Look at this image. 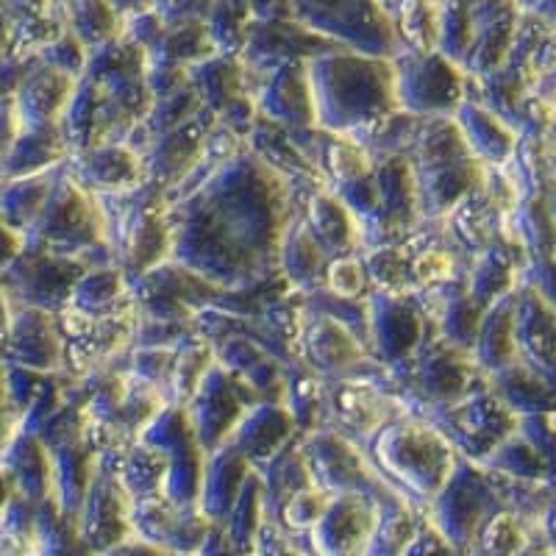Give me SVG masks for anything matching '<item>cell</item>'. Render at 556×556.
Instances as JSON below:
<instances>
[{"instance_id":"1","label":"cell","mask_w":556,"mask_h":556,"mask_svg":"<svg viewBox=\"0 0 556 556\" xmlns=\"http://www.w3.org/2000/svg\"><path fill=\"white\" fill-rule=\"evenodd\" d=\"M295 215L290 181L245 146L170 203V260L217 290H237L278 270L281 237Z\"/></svg>"},{"instance_id":"2","label":"cell","mask_w":556,"mask_h":556,"mask_svg":"<svg viewBox=\"0 0 556 556\" xmlns=\"http://www.w3.org/2000/svg\"><path fill=\"white\" fill-rule=\"evenodd\" d=\"M306 73L323 131L351 134L399 112L390 59L326 51L306 62Z\"/></svg>"},{"instance_id":"3","label":"cell","mask_w":556,"mask_h":556,"mask_svg":"<svg viewBox=\"0 0 556 556\" xmlns=\"http://www.w3.org/2000/svg\"><path fill=\"white\" fill-rule=\"evenodd\" d=\"M106 220V242L114 265L131 285L134 278L170 260V201L167 192L142 181L112 195H96Z\"/></svg>"},{"instance_id":"4","label":"cell","mask_w":556,"mask_h":556,"mask_svg":"<svg viewBox=\"0 0 556 556\" xmlns=\"http://www.w3.org/2000/svg\"><path fill=\"white\" fill-rule=\"evenodd\" d=\"M359 448L387 484L399 481L417 495L437 493L454 473V448L448 440L406 409L390 417Z\"/></svg>"},{"instance_id":"5","label":"cell","mask_w":556,"mask_h":556,"mask_svg":"<svg viewBox=\"0 0 556 556\" xmlns=\"http://www.w3.org/2000/svg\"><path fill=\"white\" fill-rule=\"evenodd\" d=\"M128 292L139 320L156 323H192L198 312L215 304L220 295L215 285L173 260L134 278Z\"/></svg>"},{"instance_id":"6","label":"cell","mask_w":556,"mask_h":556,"mask_svg":"<svg viewBox=\"0 0 556 556\" xmlns=\"http://www.w3.org/2000/svg\"><path fill=\"white\" fill-rule=\"evenodd\" d=\"M301 448H304L315 486L329 495L359 493L370 498L379 490L387 498H395V490L376 473L365 451L340 431L317 429L301 434Z\"/></svg>"},{"instance_id":"7","label":"cell","mask_w":556,"mask_h":556,"mask_svg":"<svg viewBox=\"0 0 556 556\" xmlns=\"http://www.w3.org/2000/svg\"><path fill=\"white\" fill-rule=\"evenodd\" d=\"M256 404H262V401L253 395L245 381L228 374L226 367H212L190 399V404L184 406L203 454L208 456L223 448L237 424L245 417V412Z\"/></svg>"},{"instance_id":"8","label":"cell","mask_w":556,"mask_h":556,"mask_svg":"<svg viewBox=\"0 0 556 556\" xmlns=\"http://www.w3.org/2000/svg\"><path fill=\"white\" fill-rule=\"evenodd\" d=\"M429 337V320L412 295H387L370 290L367 295V356L381 367L404 362Z\"/></svg>"},{"instance_id":"9","label":"cell","mask_w":556,"mask_h":556,"mask_svg":"<svg viewBox=\"0 0 556 556\" xmlns=\"http://www.w3.org/2000/svg\"><path fill=\"white\" fill-rule=\"evenodd\" d=\"M399 412L404 406L374 381L359 376L326 379V429L340 431L356 445L367 443Z\"/></svg>"},{"instance_id":"10","label":"cell","mask_w":556,"mask_h":556,"mask_svg":"<svg viewBox=\"0 0 556 556\" xmlns=\"http://www.w3.org/2000/svg\"><path fill=\"white\" fill-rule=\"evenodd\" d=\"M395 73V101L401 112L417 117H443L459 103V87L454 81V70L440 56L429 53H406L392 59Z\"/></svg>"},{"instance_id":"11","label":"cell","mask_w":556,"mask_h":556,"mask_svg":"<svg viewBox=\"0 0 556 556\" xmlns=\"http://www.w3.org/2000/svg\"><path fill=\"white\" fill-rule=\"evenodd\" d=\"M295 356L298 365L309 367L312 374L323 376V379H342V376L354 374L362 362L370 359L359 337L348 326L337 323L334 317L315 315L306 309Z\"/></svg>"},{"instance_id":"12","label":"cell","mask_w":556,"mask_h":556,"mask_svg":"<svg viewBox=\"0 0 556 556\" xmlns=\"http://www.w3.org/2000/svg\"><path fill=\"white\" fill-rule=\"evenodd\" d=\"M215 114L208 109L192 117L190 123L178 126L176 131L159 137L146 153H142V170H146V181L165 190L170 195L176 187H181L190 173L195 170L198 162L203 156V142H206L208 128L215 126Z\"/></svg>"},{"instance_id":"13","label":"cell","mask_w":556,"mask_h":556,"mask_svg":"<svg viewBox=\"0 0 556 556\" xmlns=\"http://www.w3.org/2000/svg\"><path fill=\"white\" fill-rule=\"evenodd\" d=\"M251 98L256 101L260 117L290 128V131L317 126L306 62H287L273 67L265 87L251 92Z\"/></svg>"},{"instance_id":"14","label":"cell","mask_w":556,"mask_h":556,"mask_svg":"<svg viewBox=\"0 0 556 556\" xmlns=\"http://www.w3.org/2000/svg\"><path fill=\"white\" fill-rule=\"evenodd\" d=\"M70 176L81 184L89 195H112L126 192L146 181L142 159L126 146H101L76 153Z\"/></svg>"},{"instance_id":"15","label":"cell","mask_w":556,"mask_h":556,"mask_svg":"<svg viewBox=\"0 0 556 556\" xmlns=\"http://www.w3.org/2000/svg\"><path fill=\"white\" fill-rule=\"evenodd\" d=\"M295 434V420L285 404H256L245 412L226 445L240 451L251 462V468H260L262 462L278 454Z\"/></svg>"},{"instance_id":"16","label":"cell","mask_w":556,"mask_h":556,"mask_svg":"<svg viewBox=\"0 0 556 556\" xmlns=\"http://www.w3.org/2000/svg\"><path fill=\"white\" fill-rule=\"evenodd\" d=\"M331 256L323 251L320 242L309 231L306 220L298 212L287 226L285 237H281V248H278V270L285 273L292 290L309 292L323 290L326 281V270H329Z\"/></svg>"},{"instance_id":"17","label":"cell","mask_w":556,"mask_h":556,"mask_svg":"<svg viewBox=\"0 0 556 556\" xmlns=\"http://www.w3.org/2000/svg\"><path fill=\"white\" fill-rule=\"evenodd\" d=\"M301 217H304L315 240L320 242L323 251L329 253L331 260L356 256L362 251L359 228H356L354 215L329 190L312 192L304 206H301Z\"/></svg>"},{"instance_id":"18","label":"cell","mask_w":556,"mask_h":556,"mask_svg":"<svg viewBox=\"0 0 556 556\" xmlns=\"http://www.w3.org/2000/svg\"><path fill=\"white\" fill-rule=\"evenodd\" d=\"M131 304V292H128V278L117 265L92 267L84 273L73 287L67 306L87 312L92 317L112 315V312L123 309Z\"/></svg>"},{"instance_id":"19","label":"cell","mask_w":556,"mask_h":556,"mask_svg":"<svg viewBox=\"0 0 556 556\" xmlns=\"http://www.w3.org/2000/svg\"><path fill=\"white\" fill-rule=\"evenodd\" d=\"M251 462L240 454V451L217 448L215 454L206 456V468H203V486L201 501L203 504H215L217 509H228L240 498L242 486H245L248 476H251Z\"/></svg>"},{"instance_id":"20","label":"cell","mask_w":556,"mask_h":556,"mask_svg":"<svg viewBox=\"0 0 556 556\" xmlns=\"http://www.w3.org/2000/svg\"><path fill=\"white\" fill-rule=\"evenodd\" d=\"M217 365L215 348L208 345L203 337H190L187 342L176 348V362H173L170 384H167V404L187 406L190 399L203 384L208 370Z\"/></svg>"},{"instance_id":"21","label":"cell","mask_w":556,"mask_h":556,"mask_svg":"<svg viewBox=\"0 0 556 556\" xmlns=\"http://www.w3.org/2000/svg\"><path fill=\"white\" fill-rule=\"evenodd\" d=\"M359 260L365 265L370 290L387 292V295H412L417 290L415 276H412V253L401 242L362 251Z\"/></svg>"},{"instance_id":"22","label":"cell","mask_w":556,"mask_h":556,"mask_svg":"<svg viewBox=\"0 0 556 556\" xmlns=\"http://www.w3.org/2000/svg\"><path fill=\"white\" fill-rule=\"evenodd\" d=\"M323 290L337 298H345V301H362V298L370 295V281H367L359 253L356 256L331 260L329 270H326V281H323Z\"/></svg>"},{"instance_id":"23","label":"cell","mask_w":556,"mask_h":556,"mask_svg":"<svg viewBox=\"0 0 556 556\" xmlns=\"http://www.w3.org/2000/svg\"><path fill=\"white\" fill-rule=\"evenodd\" d=\"M412 276H415L417 290L424 287H437L445 285V281H454L456 276V253L451 245H429L424 251H417L412 256Z\"/></svg>"},{"instance_id":"24","label":"cell","mask_w":556,"mask_h":556,"mask_svg":"<svg viewBox=\"0 0 556 556\" xmlns=\"http://www.w3.org/2000/svg\"><path fill=\"white\" fill-rule=\"evenodd\" d=\"M331 495L320 486H306L301 493L292 495L285 504V518L290 526H315L320 520V515L326 513Z\"/></svg>"}]
</instances>
